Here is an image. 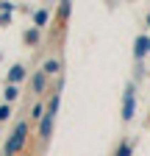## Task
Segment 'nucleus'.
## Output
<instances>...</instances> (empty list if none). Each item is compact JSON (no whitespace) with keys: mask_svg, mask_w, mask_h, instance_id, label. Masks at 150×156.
<instances>
[{"mask_svg":"<svg viewBox=\"0 0 150 156\" xmlns=\"http://www.w3.org/2000/svg\"><path fill=\"white\" fill-rule=\"evenodd\" d=\"M22 142H25V126L20 123V126H17V131H14V136H11L9 145H6V156H14V151H20Z\"/></svg>","mask_w":150,"mask_h":156,"instance_id":"obj_1","label":"nucleus"},{"mask_svg":"<svg viewBox=\"0 0 150 156\" xmlns=\"http://www.w3.org/2000/svg\"><path fill=\"white\" fill-rule=\"evenodd\" d=\"M131 114H134V95H131V92H128V95H125V114H122V117H125V120H128V117H131Z\"/></svg>","mask_w":150,"mask_h":156,"instance_id":"obj_2","label":"nucleus"},{"mask_svg":"<svg viewBox=\"0 0 150 156\" xmlns=\"http://www.w3.org/2000/svg\"><path fill=\"white\" fill-rule=\"evenodd\" d=\"M147 50H150V42H147V39L142 36L139 42H136V56H142V53H147Z\"/></svg>","mask_w":150,"mask_h":156,"instance_id":"obj_3","label":"nucleus"},{"mask_svg":"<svg viewBox=\"0 0 150 156\" xmlns=\"http://www.w3.org/2000/svg\"><path fill=\"white\" fill-rule=\"evenodd\" d=\"M20 78H22V67H14L11 70V81H20Z\"/></svg>","mask_w":150,"mask_h":156,"instance_id":"obj_4","label":"nucleus"},{"mask_svg":"<svg viewBox=\"0 0 150 156\" xmlns=\"http://www.w3.org/2000/svg\"><path fill=\"white\" fill-rule=\"evenodd\" d=\"M56 70H59V64H56V62H47V64H45V73H56Z\"/></svg>","mask_w":150,"mask_h":156,"instance_id":"obj_5","label":"nucleus"},{"mask_svg":"<svg viewBox=\"0 0 150 156\" xmlns=\"http://www.w3.org/2000/svg\"><path fill=\"white\" fill-rule=\"evenodd\" d=\"M11 98H17V87H9L6 89V101H11Z\"/></svg>","mask_w":150,"mask_h":156,"instance_id":"obj_6","label":"nucleus"},{"mask_svg":"<svg viewBox=\"0 0 150 156\" xmlns=\"http://www.w3.org/2000/svg\"><path fill=\"white\" fill-rule=\"evenodd\" d=\"M45 20H47V14H45V11H39V14H36V23H39V25H45Z\"/></svg>","mask_w":150,"mask_h":156,"instance_id":"obj_7","label":"nucleus"},{"mask_svg":"<svg viewBox=\"0 0 150 156\" xmlns=\"http://www.w3.org/2000/svg\"><path fill=\"white\" fill-rule=\"evenodd\" d=\"M147 25H150V17H147Z\"/></svg>","mask_w":150,"mask_h":156,"instance_id":"obj_8","label":"nucleus"}]
</instances>
